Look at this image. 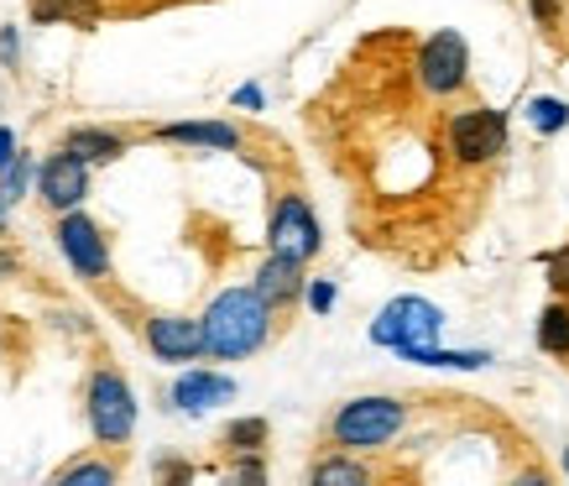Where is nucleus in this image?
<instances>
[{
    "mask_svg": "<svg viewBox=\"0 0 569 486\" xmlns=\"http://www.w3.org/2000/svg\"><path fill=\"white\" fill-rule=\"evenodd\" d=\"M230 476H236V482H267V466H261V450H251V455H236V466H230Z\"/></svg>",
    "mask_w": 569,
    "mask_h": 486,
    "instance_id": "5701e85b",
    "label": "nucleus"
},
{
    "mask_svg": "<svg viewBox=\"0 0 569 486\" xmlns=\"http://www.w3.org/2000/svg\"><path fill=\"white\" fill-rule=\"evenodd\" d=\"M418 85L429 89V95H455V89H466L470 79V48L460 32H433L423 48H418Z\"/></svg>",
    "mask_w": 569,
    "mask_h": 486,
    "instance_id": "6e6552de",
    "label": "nucleus"
},
{
    "mask_svg": "<svg viewBox=\"0 0 569 486\" xmlns=\"http://www.w3.org/2000/svg\"><path fill=\"white\" fill-rule=\"evenodd\" d=\"M58 251H63V261H69L79 278L89 282H104L110 278V246H104V230L89 220L84 209H63V220H58Z\"/></svg>",
    "mask_w": 569,
    "mask_h": 486,
    "instance_id": "0eeeda50",
    "label": "nucleus"
},
{
    "mask_svg": "<svg viewBox=\"0 0 569 486\" xmlns=\"http://www.w3.org/2000/svg\"><path fill=\"white\" fill-rule=\"evenodd\" d=\"M147 350L168 366H189L204 356V330H199V319H183V314H152L147 319Z\"/></svg>",
    "mask_w": 569,
    "mask_h": 486,
    "instance_id": "9d476101",
    "label": "nucleus"
},
{
    "mask_svg": "<svg viewBox=\"0 0 569 486\" xmlns=\"http://www.w3.org/2000/svg\"><path fill=\"white\" fill-rule=\"evenodd\" d=\"M445 335V314L433 309L429 298H392L387 309L371 319V340L387 350H397V356H413V350L433 346Z\"/></svg>",
    "mask_w": 569,
    "mask_h": 486,
    "instance_id": "20e7f679",
    "label": "nucleus"
},
{
    "mask_svg": "<svg viewBox=\"0 0 569 486\" xmlns=\"http://www.w3.org/2000/svg\"><path fill=\"white\" fill-rule=\"evenodd\" d=\"M157 141H173V147H214V152H241V126L230 121H168L152 131Z\"/></svg>",
    "mask_w": 569,
    "mask_h": 486,
    "instance_id": "f8f14e48",
    "label": "nucleus"
},
{
    "mask_svg": "<svg viewBox=\"0 0 569 486\" xmlns=\"http://www.w3.org/2000/svg\"><path fill=\"white\" fill-rule=\"evenodd\" d=\"M538 350H543V356H559V361L569 356V298L565 294L538 314Z\"/></svg>",
    "mask_w": 569,
    "mask_h": 486,
    "instance_id": "f3484780",
    "label": "nucleus"
},
{
    "mask_svg": "<svg viewBox=\"0 0 569 486\" xmlns=\"http://www.w3.org/2000/svg\"><path fill=\"white\" fill-rule=\"evenodd\" d=\"M309 482H313V486H366V482H371V470L356 460V450H340V455H325V460H313Z\"/></svg>",
    "mask_w": 569,
    "mask_h": 486,
    "instance_id": "dca6fc26",
    "label": "nucleus"
},
{
    "mask_svg": "<svg viewBox=\"0 0 569 486\" xmlns=\"http://www.w3.org/2000/svg\"><path fill=\"white\" fill-rule=\"evenodd\" d=\"M84 414H89V435L100 445H126L137 435V393L121 371L100 366L84 387Z\"/></svg>",
    "mask_w": 569,
    "mask_h": 486,
    "instance_id": "7ed1b4c3",
    "label": "nucleus"
},
{
    "mask_svg": "<svg viewBox=\"0 0 569 486\" xmlns=\"http://www.w3.org/2000/svg\"><path fill=\"white\" fill-rule=\"evenodd\" d=\"M303 298H309L313 314H329L335 309V298H340V288H335L329 278H313V282H303Z\"/></svg>",
    "mask_w": 569,
    "mask_h": 486,
    "instance_id": "4be33fe9",
    "label": "nucleus"
},
{
    "mask_svg": "<svg viewBox=\"0 0 569 486\" xmlns=\"http://www.w3.org/2000/svg\"><path fill=\"white\" fill-rule=\"evenodd\" d=\"M565 470H569V455H565Z\"/></svg>",
    "mask_w": 569,
    "mask_h": 486,
    "instance_id": "7c9ffc66",
    "label": "nucleus"
},
{
    "mask_svg": "<svg viewBox=\"0 0 569 486\" xmlns=\"http://www.w3.org/2000/svg\"><path fill=\"white\" fill-rule=\"evenodd\" d=\"M303 261H293V257H267L257 267V282H251V288H257L261 298H267V304H272V309H282V304H298V298H303Z\"/></svg>",
    "mask_w": 569,
    "mask_h": 486,
    "instance_id": "ddd939ff",
    "label": "nucleus"
},
{
    "mask_svg": "<svg viewBox=\"0 0 569 486\" xmlns=\"http://www.w3.org/2000/svg\"><path fill=\"white\" fill-rule=\"evenodd\" d=\"M230 105H241V110H261V105H267V95H261V85H241L236 95H230Z\"/></svg>",
    "mask_w": 569,
    "mask_h": 486,
    "instance_id": "bb28decb",
    "label": "nucleus"
},
{
    "mask_svg": "<svg viewBox=\"0 0 569 486\" xmlns=\"http://www.w3.org/2000/svg\"><path fill=\"white\" fill-rule=\"evenodd\" d=\"M402 424H408V408L387 393H371V398L340 403V414L329 418V439L335 450H381L402 435Z\"/></svg>",
    "mask_w": 569,
    "mask_h": 486,
    "instance_id": "f03ea898",
    "label": "nucleus"
},
{
    "mask_svg": "<svg viewBox=\"0 0 569 486\" xmlns=\"http://www.w3.org/2000/svg\"><path fill=\"white\" fill-rule=\"evenodd\" d=\"M104 11V0H32V21L42 27H89Z\"/></svg>",
    "mask_w": 569,
    "mask_h": 486,
    "instance_id": "2eb2a0df",
    "label": "nucleus"
},
{
    "mask_svg": "<svg viewBox=\"0 0 569 486\" xmlns=\"http://www.w3.org/2000/svg\"><path fill=\"white\" fill-rule=\"evenodd\" d=\"M199 330H204V356L241 361V356L267 346V335H272V304L257 288H224V294L209 298Z\"/></svg>",
    "mask_w": 569,
    "mask_h": 486,
    "instance_id": "f257e3e1",
    "label": "nucleus"
},
{
    "mask_svg": "<svg viewBox=\"0 0 569 486\" xmlns=\"http://www.w3.org/2000/svg\"><path fill=\"white\" fill-rule=\"evenodd\" d=\"M267 246L277 257H293V261H313L319 246H325V230H319V215L303 194H282L267 220Z\"/></svg>",
    "mask_w": 569,
    "mask_h": 486,
    "instance_id": "39448f33",
    "label": "nucleus"
},
{
    "mask_svg": "<svg viewBox=\"0 0 569 486\" xmlns=\"http://www.w3.org/2000/svg\"><path fill=\"white\" fill-rule=\"evenodd\" d=\"M157 476H168V482H189L193 466H183V460H162V466H157Z\"/></svg>",
    "mask_w": 569,
    "mask_h": 486,
    "instance_id": "c85d7f7f",
    "label": "nucleus"
},
{
    "mask_svg": "<svg viewBox=\"0 0 569 486\" xmlns=\"http://www.w3.org/2000/svg\"><path fill=\"white\" fill-rule=\"evenodd\" d=\"M17 267H21V261L11 257V251H0V278H17Z\"/></svg>",
    "mask_w": 569,
    "mask_h": 486,
    "instance_id": "c756f323",
    "label": "nucleus"
},
{
    "mask_svg": "<svg viewBox=\"0 0 569 486\" xmlns=\"http://www.w3.org/2000/svg\"><path fill=\"white\" fill-rule=\"evenodd\" d=\"M73 157H84L89 168H100V162H116L126 152V137L121 131H110V126H73L69 137H63Z\"/></svg>",
    "mask_w": 569,
    "mask_h": 486,
    "instance_id": "4468645a",
    "label": "nucleus"
},
{
    "mask_svg": "<svg viewBox=\"0 0 569 486\" xmlns=\"http://www.w3.org/2000/svg\"><path fill=\"white\" fill-rule=\"evenodd\" d=\"M230 398H236V377L204 371V366H189L173 383V393H168V403H173L178 414H209V408H220V403H230Z\"/></svg>",
    "mask_w": 569,
    "mask_h": 486,
    "instance_id": "9b49d317",
    "label": "nucleus"
},
{
    "mask_svg": "<svg viewBox=\"0 0 569 486\" xmlns=\"http://www.w3.org/2000/svg\"><path fill=\"white\" fill-rule=\"evenodd\" d=\"M549 282H553V294L569 298V246H559V251L549 257Z\"/></svg>",
    "mask_w": 569,
    "mask_h": 486,
    "instance_id": "b1692460",
    "label": "nucleus"
},
{
    "mask_svg": "<svg viewBox=\"0 0 569 486\" xmlns=\"http://www.w3.org/2000/svg\"><path fill=\"white\" fill-rule=\"evenodd\" d=\"M58 486H110L116 482V466H104V460H73L52 476Z\"/></svg>",
    "mask_w": 569,
    "mask_h": 486,
    "instance_id": "412c9836",
    "label": "nucleus"
},
{
    "mask_svg": "<svg viewBox=\"0 0 569 486\" xmlns=\"http://www.w3.org/2000/svg\"><path fill=\"white\" fill-rule=\"evenodd\" d=\"M21 152V141H17V131H11V126H0V168H6V162H11V157Z\"/></svg>",
    "mask_w": 569,
    "mask_h": 486,
    "instance_id": "cd10ccee",
    "label": "nucleus"
},
{
    "mask_svg": "<svg viewBox=\"0 0 569 486\" xmlns=\"http://www.w3.org/2000/svg\"><path fill=\"white\" fill-rule=\"evenodd\" d=\"M267 435H272V429H267V418H261V414L230 418V424H224V450H230V455H251V450H261V445H267Z\"/></svg>",
    "mask_w": 569,
    "mask_h": 486,
    "instance_id": "a211bd4d",
    "label": "nucleus"
},
{
    "mask_svg": "<svg viewBox=\"0 0 569 486\" xmlns=\"http://www.w3.org/2000/svg\"><path fill=\"white\" fill-rule=\"evenodd\" d=\"M0 63H6V69H17V63H21V37H17V27H0Z\"/></svg>",
    "mask_w": 569,
    "mask_h": 486,
    "instance_id": "393cba45",
    "label": "nucleus"
},
{
    "mask_svg": "<svg viewBox=\"0 0 569 486\" xmlns=\"http://www.w3.org/2000/svg\"><path fill=\"white\" fill-rule=\"evenodd\" d=\"M32 178H37V162L32 152H17L6 168H0V205H17L21 194L32 189Z\"/></svg>",
    "mask_w": 569,
    "mask_h": 486,
    "instance_id": "6ab92c4d",
    "label": "nucleus"
},
{
    "mask_svg": "<svg viewBox=\"0 0 569 486\" xmlns=\"http://www.w3.org/2000/svg\"><path fill=\"white\" fill-rule=\"evenodd\" d=\"M528 121H533L538 137H553V131H565L569 126V105L553 100V95H538V100L528 105Z\"/></svg>",
    "mask_w": 569,
    "mask_h": 486,
    "instance_id": "aec40b11",
    "label": "nucleus"
},
{
    "mask_svg": "<svg viewBox=\"0 0 569 486\" xmlns=\"http://www.w3.org/2000/svg\"><path fill=\"white\" fill-rule=\"evenodd\" d=\"M449 152H455V162H466V168H476V162H491L497 152H507V116L501 110H455L449 116Z\"/></svg>",
    "mask_w": 569,
    "mask_h": 486,
    "instance_id": "423d86ee",
    "label": "nucleus"
},
{
    "mask_svg": "<svg viewBox=\"0 0 569 486\" xmlns=\"http://www.w3.org/2000/svg\"><path fill=\"white\" fill-rule=\"evenodd\" d=\"M528 6H533L538 27H553V21L565 17V0H528Z\"/></svg>",
    "mask_w": 569,
    "mask_h": 486,
    "instance_id": "a878e982",
    "label": "nucleus"
},
{
    "mask_svg": "<svg viewBox=\"0 0 569 486\" xmlns=\"http://www.w3.org/2000/svg\"><path fill=\"white\" fill-rule=\"evenodd\" d=\"M32 184H37V199L48 209H58V215H63V209H79L89 199V162L63 147V152H52L48 162H37Z\"/></svg>",
    "mask_w": 569,
    "mask_h": 486,
    "instance_id": "1a4fd4ad",
    "label": "nucleus"
}]
</instances>
